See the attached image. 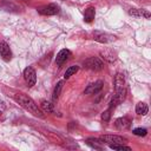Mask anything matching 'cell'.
<instances>
[{
  "label": "cell",
  "mask_w": 151,
  "mask_h": 151,
  "mask_svg": "<svg viewBox=\"0 0 151 151\" xmlns=\"http://www.w3.org/2000/svg\"><path fill=\"white\" fill-rule=\"evenodd\" d=\"M14 100L19 105H21L24 109H26L27 111H29L31 113H33L35 117L44 118L42 111L40 110V107L35 104V101L31 97H28V96H26L24 93H17V94H14Z\"/></svg>",
  "instance_id": "6da1fadb"
},
{
  "label": "cell",
  "mask_w": 151,
  "mask_h": 151,
  "mask_svg": "<svg viewBox=\"0 0 151 151\" xmlns=\"http://www.w3.org/2000/svg\"><path fill=\"white\" fill-rule=\"evenodd\" d=\"M83 65H84L85 68L91 70V71H100L104 67L103 61L97 57H90V58L85 59Z\"/></svg>",
  "instance_id": "7a4b0ae2"
},
{
  "label": "cell",
  "mask_w": 151,
  "mask_h": 151,
  "mask_svg": "<svg viewBox=\"0 0 151 151\" xmlns=\"http://www.w3.org/2000/svg\"><path fill=\"white\" fill-rule=\"evenodd\" d=\"M101 143H106V144H124L126 142V139L122 136H117V134H104L100 137Z\"/></svg>",
  "instance_id": "3957f363"
},
{
  "label": "cell",
  "mask_w": 151,
  "mask_h": 151,
  "mask_svg": "<svg viewBox=\"0 0 151 151\" xmlns=\"http://www.w3.org/2000/svg\"><path fill=\"white\" fill-rule=\"evenodd\" d=\"M93 38L96 41L98 42H101V44H107V42H112L114 40V37L106 33V32H103V31H94L93 32Z\"/></svg>",
  "instance_id": "277c9868"
},
{
  "label": "cell",
  "mask_w": 151,
  "mask_h": 151,
  "mask_svg": "<svg viewBox=\"0 0 151 151\" xmlns=\"http://www.w3.org/2000/svg\"><path fill=\"white\" fill-rule=\"evenodd\" d=\"M59 6L57 4H50L46 6H42L38 9V12L42 15H55L59 13Z\"/></svg>",
  "instance_id": "5b68a950"
},
{
  "label": "cell",
  "mask_w": 151,
  "mask_h": 151,
  "mask_svg": "<svg viewBox=\"0 0 151 151\" xmlns=\"http://www.w3.org/2000/svg\"><path fill=\"white\" fill-rule=\"evenodd\" d=\"M24 78L26 80V83L28 84V86H33L35 85V81H37V74H35V71L33 67L28 66L25 68L24 71Z\"/></svg>",
  "instance_id": "8992f818"
},
{
  "label": "cell",
  "mask_w": 151,
  "mask_h": 151,
  "mask_svg": "<svg viewBox=\"0 0 151 151\" xmlns=\"http://www.w3.org/2000/svg\"><path fill=\"white\" fill-rule=\"evenodd\" d=\"M103 85H104V83H103L101 80H98V81H96V83H92V84H90V85L85 88L84 93H86V94H97V93L103 88Z\"/></svg>",
  "instance_id": "52a82bcc"
},
{
  "label": "cell",
  "mask_w": 151,
  "mask_h": 151,
  "mask_svg": "<svg viewBox=\"0 0 151 151\" xmlns=\"http://www.w3.org/2000/svg\"><path fill=\"white\" fill-rule=\"evenodd\" d=\"M0 55H1L2 59L6 60V61L11 60V58H12L11 48H9V46L7 45L6 41H0Z\"/></svg>",
  "instance_id": "ba28073f"
},
{
  "label": "cell",
  "mask_w": 151,
  "mask_h": 151,
  "mask_svg": "<svg viewBox=\"0 0 151 151\" xmlns=\"http://www.w3.org/2000/svg\"><path fill=\"white\" fill-rule=\"evenodd\" d=\"M70 55H71V51H70V50H67V48L60 50L59 53H58L57 57H55V63H57V65H61L63 63H65V61L68 59Z\"/></svg>",
  "instance_id": "9c48e42d"
},
{
  "label": "cell",
  "mask_w": 151,
  "mask_h": 151,
  "mask_svg": "<svg viewBox=\"0 0 151 151\" xmlns=\"http://www.w3.org/2000/svg\"><path fill=\"white\" fill-rule=\"evenodd\" d=\"M113 85H114V91H119V90L126 88V87H125V79H124V76L120 74V73H117V74L114 76V79H113Z\"/></svg>",
  "instance_id": "30bf717a"
},
{
  "label": "cell",
  "mask_w": 151,
  "mask_h": 151,
  "mask_svg": "<svg viewBox=\"0 0 151 151\" xmlns=\"http://www.w3.org/2000/svg\"><path fill=\"white\" fill-rule=\"evenodd\" d=\"M114 125H116V127L119 129V130H126V129L130 127L131 120H130L127 117H120V118H118V119L116 120Z\"/></svg>",
  "instance_id": "8fae6325"
},
{
  "label": "cell",
  "mask_w": 151,
  "mask_h": 151,
  "mask_svg": "<svg viewBox=\"0 0 151 151\" xmlns=\"http://www.w3.org/2000/svg\"><path fill=\"white\" fill-rule=\"evenodd\" d=\"M100 55H101L103 59H105V60L109 61V63H112V61H114V60L117 59V53H116L113 50H110V48L101 51V52H100Z\"/></svg>",
  "instance_id": "7c38bea8"
},
{
  "label": "cell",
  "mask_w": 151,
  "mask_h": 151,
  "mask_svg": "<svg viewBox=\"0 0 151 151\" xmlns=\"http://www.w3.org/2000/svg\"><path fill=\"white\" fill-rule=\"evenodd\" d=\"M94 15H96V11H94V7L90 6L85 9V13H84V21L85 22H92L93 19H94Z\"/></svg>",
  "instance_id": "4fadbf2b"
},
{
  "label": "cell",
  "mask_w": 151,
  "mask_h": 151,
  "mask_svg": "<svg viewBox=\"0 0 151 151\" xmlns=\"http://www.w3.org/2000/svg\"><path fill=\"white\" fill-rule=\"evenodd\" d=\"M129 13H130L131 15H134V17H144V18H146V19H149V18L151 17L150 12H147L146 9H137V8H131V9L129 11Z\"/></svg>",
  "instance_id": "5bb4252c"
},
{
  "label": "cell",
  "mask_w": 151,
  "mask_h": 151,
  "mask_svg": "<svg viewBox=\"0 0 151 151\" xmlns=\"http://www.w3.org/2000/svg\"><path fill=\"white\" fill-rule=\"evenodd\" d=\"M149 111V107L145 103H138L136 105V113L139 114V116H145Z\"/></svg>",
  "instance_id": "9a60e30c"
},
{
  "label": "cell",
  "mask_w": 151,
  "mask_h": 151,
  "mask_svg": "<svg viewBox=\"0 0 151 151\" xmlns=\"http://www.w3.org/2000/svg\"><path fill=\"white\" fill-rule=\"evenodd\" d=\"M86 143H87L91 147H94V149H98V150H100V149H101V140H100V139L88 138V139L86 140Z\"/></svg>",
  "instance_id": "2e32d148"
},
{
  "label": "cell",
  "mask_w": 151,
  "mask_h": 151,
  "mask_svg": "<svg viewBox=\"0 0 151 151\" xmlns=\"http://www.w3.org/2000/svg\"><path fill=\"white\" fill-rule=\"evenodd\" d=\"M40 109L44 110L45 112H53V104H51L50 101L47 100H42L41 104H40Z\"/></svg>",
  "instance_id": "e0dca14e"
},
{
  "label": "cell",
  "mask_w": 151,
  "mask_h": 151,
  "mask_svg": "<svg viewBox=\"0 0 151 151\" xmlns=\"http://www.w3.org/2000/svg\"><path fill=\"white\" fill-rule=\"evenodd\" d=\"M79 70V67L77 66V65H74V66H70L67 70H66V72H65V74H64V78L65 79H68L71 76H73L77 71Z\"/></svg>",
  "instance_id": "ac0fdd59"
},
{
  "label": "cell",
  "mask_w": 151,
  "mask_h": 151,
  "mask_svg": "<svg viewBox=\"0 0 151 151\" xmlns=\"http://www.w3.org/2000/svg\"><path fill=\"white\" fill-rule=\"evenodd\" d=\"M63 85H64V83H63V81H59V83L57 84V86L54 87V91H53V99H54V100L59 98L60 92H61V88H63Z\"/></svg>",
  "instance_id": "d6986e66"
},
{
  "label": "cell",
  "mask_w": 151,
  "mask_h": 151,
  "mask_svg": "<svg viewBox=\"0 0 151 151\" xmlns=\"http://www.w3.org/2000/svg\"><path fill=\"white\" fill-rule=\"evenodd\" d=\"M110 147L112 150H126V151H130L131 150L130 146H126L124 144H110Z\"/></svg>",
  "instance_id": "ffe728a7"
},
{
  "label": "cell",
  "mask_w": 151,
  "mask_h": 151,
  "mask_svg": "<svg viewBox=\"0 0 151 151\" xmlns=\"http://www.w3.org/2000/svg\"><path fill=\"white\" fill-rule=\"evenodd\" d=\"M133 133H134L136 136L144 137V136H146L147 130H146V129H143V127H137V129H134V130H133Z\"/></svg>",
  "instance_id": "44dd1931"
},
{
  "label": "cell",
  "mask_w": 151,
  "mask_h": 151,
  "mask_svg": "<svg viewBox=\"0 0 151 151\" xmlns=\"http://www.w3.org/2000/svg\"><path fill=\"white\" fill-rule=\"evenodd\" d=\"M110 117H111V113H110V110H106L101 113V119L103 122H109L110 120Z\"/></svg>",
  "instance_id": "7402d4cb"
},
{
  "label": "cell",
  "mask_w": 151,
  "mask_h": 151,
  "mask_svg": "<svg viewBox=\"0 0 151 151\" xmlns=\"http://www.w3.org/2000/svg\"><path fill=\"white\" fill-rule=\"evenodd\" d=\"M0 113H1V112H0Z\"/></svg>",
  "instance_id": "603a6c76"
}]
</instances>
